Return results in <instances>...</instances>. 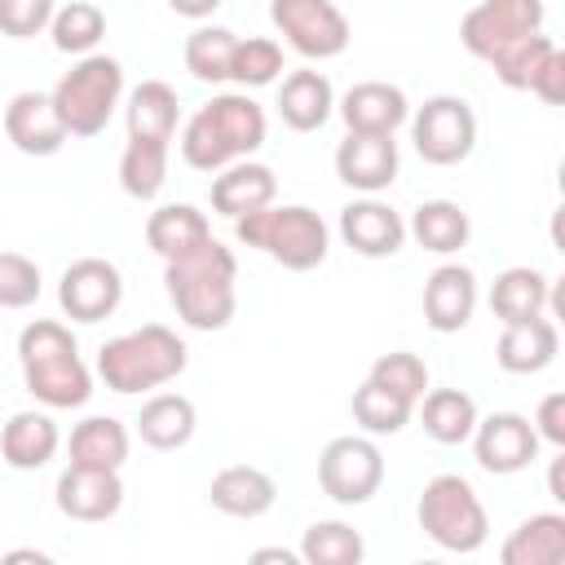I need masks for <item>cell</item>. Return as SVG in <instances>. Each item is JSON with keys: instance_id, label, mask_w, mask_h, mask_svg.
<instances>
[{"instance_id": "obj_29", "label": "cell", "mask_w": 565, "mask_h": 565, "mask_svg": "<svg viewBox=\"0 0 565 565\" xmlns=\"http://www.w3.org/2000/svg\"><path fill=\"white\" fill-rule=\"evenodd\" d=\"M203 238H212V225L207 216L194 207V203H163L146 216V243L172 260V256H185L190 247H199Z\"/></svg>"}, {"instance_id": "obj_33", "label": "cell", "mask_w": 565, "mask_h": 565, "mask_svg": "<svg viewBox=\"0 0 565 565\" xmlns=\"http://www.w3.org/2000/svg\"><path fill=\"white\" fill-rule=\"evenodd\" d=\"M168 146L172 141H154V137H128L124 154H119V185L128 199L150 203L163 181H168Z\"/></svg>"}, {"instance_id": "obj_46", "label": "cell", "mask_w": 565, "mask_h": 565, "mask_svg": "<svg viewBox=\"0 0 565 565\" xmlns=\"http://www.w3.org/2000/svg\"><path fill=\"white\" fill-rule=\"evenodd\" d=\"M252 561H282V565H296L300 552H287V547H260V552H252Z\"/></svg>"}, {"instance_id": "obj_23", "label": "cell", "mask_w": 565, "mask_h": 565, "mask_svg": "<svg viewBox=\"0 0 565 565\" xmlns=\"http://www.w3.org/2000/svg\"><path fill=\"white\" fill-rule=\"evenodd\" d=\"M335 110V88L322 71L313 66H300L282 79L278 88V115L291 132H318Z\"/></svg>"}, {"instance_id": "obj_16", "label": "cell", "mask_w": 565, "mask_h": 565, "mask_svg": "<svg viewBox=\"0 0 565 565\" xmlns=\"http://www.w3.org/2000/svg\"><path fill=\"white\" fill-rule=\"evenodd\" d=\"M335 177L362 194L388 190L397 181V141L375 132H349L335 146Z\"/></svg>"}, {"instance_id": "obj_2", "label": "cell", "mask_w": 565, "mask_h": 565, "mask_svg": "<svg viewBox=\"0 0 565 565\" xmlns=\"http://www.w3.org/2000/svg\"><path fill=\"white\" fill-rule=\"evenodd\" d=\"M168 300L177 318L194 331H225L238 309V260L225 243L203 238L185 256H172L163 269Z\"/></svg>"}, {"instance_id": "obj_21", "label": "cell", "mask_w": 565, "mask_h": 565, "mask_svg": "<svg viewBox=\"0 0 565 565\" xmlns=\"http://www.w3.org/2000/svg\"><path fill=\"white\" fill-rule=\"evenodd\" d=\"M274 194H278V177L269 163H256V159H234L212 181V207L230 221H238L256 207H269Z\"/></svg>"}, {"instance_id": "obj_11", "label": "cell", "mask_w": 565, "mask_h": 565, "mask_svg": "<svg viewBox=\"0 0 565 565\" xmlns=\"http://www.w3.org/2000/svg\"><path fill=\"white\" fill-rule=\"evenodd\" d=\"M318 486L331 503L358 508L384 486V455L371 437H331L318 455Z\"/></svg>"}, {"instance_id": "obj_17", "label": "cell", "mask_w": 565, "mask_h": 565, "mask_svg": "<svg viewBox=\"0 0 565 565\" xmlns=\"http://www.w3.org/2000/svg\"><path fill=\"white\" fill-rule=\"evenodd\" d=\"M340 238L366 256V260H384V256H397L402 243H406V221L402 212H393L388 203L380 199H353L344 212H340Z\"/></svg>"}, {"instance_id": "obj_10", "label": "cell", "mask_w": 565, "mask_h": 565, "mask_svg": "<svg viewBox=\"0 0 565 565\" xmlns=\"http://www.w3.org/2000/svg\"><path fill=\"white\" fill-rule=\"evenodd\" d=\"M269 18L278 35L309 62L340 57L353 40V26L335 0H269Z\"/></svg>"}, {"instance_id": "obj_30", "label": "cell", "mask_w": 565, "mask_h": 565, "mask_svg": "<svg viewBox=\"0 0 565 565\" xmlns=\"http://www.w3.org/2000/svg\"><path fill=\"white\" fill-rule=\"evenodd\" d=\"M419 419H424V433L437 446H463L481 415H477V402L463 388H428L419 397Z\"/></svg>"}, {"instance_id": "obj_7", "label": "cell", "mask_w": 565, "mask_h": 565, "mask_svg": "<svg viewBox=\"0 0 565 565\" xmlns=\"http://www.w3.org/2000/svg\"><path fill=\"white\" fill-rule=\"evenodd\" d=\"M49 97L66 137H97L124 97V66L110 53H88L53 84Z\"/></svg>"}, {"instance_id": "obj_1", "label": "cell", "mask_w": 565, "mask_h": 565, "mask_svg": "<svg viewBox=\"0 0 565 565\" xmlns=\"http://www.w3.org/2000/svg\"><path fill=\"white\" fill-rule=\"evenodd\" d=\"M543 22H547L543 0H481L463 13L459 40L508 88H530L539 62L556 49V40L543 35Z\"/></svg>"}, {"instance_id": "obj_42", "label": "cell", "mask_w": 565, "mask_h": 565, "mask_svg": "<svg viewBox=\"0 0 565 565\" xmlns=\"http://www.w3.org/2000/svg\"><path fill=\"white\" fill-rule=\"evenodd\" d=\"M525 93H534V97L547 102V106H561V102H565V53H561V49H552V53L539 62V71H534V79H530Z\"/></svg>"}, {"instance_id": "obj_8", "label": "cell", "mask_w": 565, "mask_h": 565, "mask_svg": "<svg viewBox=\"0 0 565 565\" xmlns=\"http://www.w3.org/2000/svg\"><path fill=\"white\" fill-rule=\"evenodd\" d=\"M419 530L441 547V552H477L490 534V516H486V503L477 499V490L459 477V472H441L424 486L419 494Z\"/></svg>"}, {"instance_id": "obj_31", "label": "cell", "mask_w": 565, "mask_h": 565, "mask_svg": "<svg viewBox=\"0 0 565 565\" xmlns=\"http://www.w3.org/2000/svg\"><path fill=\"white\" fill-rule=\"evenodd\" d=\"M128 450H132V437L115 415H88L71 433V463H79V468H115L119 472L128 463Z\"/></svg>"}, {"instance_id": "obj_26", "label": "cell", "mask_w": 565, "mask_h": 565, "mask_svg": "<svg viewBox=\"0 0 565 565\" xmlns=\"http://www.w3.org/2000/svg\"><path fill=\"white\" fill-rule=\"evenodd\" d=\"M499 561L503 565H561L565 561V516L561 512L525 516L499 547Z\"/></svg>"}, {"instance_id": "obj_28", "label": "cell", "mask_w": 565, "mask_h": 565, "mask_svg": "<svg viewBox=\"0 0 565 565\" xmlns=\"http://www.w3.org/2000/svg\"><path fill=\"white\" fill-rule=\"evenodd\" d=\"M406 234H411L424 252L450 256V252H459V247L468 243L472 221H468V212H463L459 203H450V199H424V203L411 212Z\"/></svg>"}, {"instance_id": "obj_45", "label": "cell", "mask_w": 565, "mask_h": 565, "mask_svg": "<svg viewBox=\"0 0 565 565\" xmlns=\"http://www.w3.org/2000/svg\"><path fill=\"white\" fill-rule=\"evenodd\" d=\"M561 472H565V455H556L552 468H547V494H552L556 503H565V481H561Z\"/></svg>"}, {"instance_id": "obj_37", "label": "cell", "mask_w": 565, "mask_h": 565, "mask_svg": "<svg viewBox=\"0 0 565 565\" xmlns=\"http://www.w3.org/2000/svg\"><path fill=\"white\" fill-rule=\"evenodd\" d=\"M411 402L406 397H397V393H388V388H380V384H362V388H353V419L362 424V433H371V437H393V433H402L406 424H411Z\"/></svg>"}, {"instance_id": "obj_20", "label": "cell", "mask_w": 565, "mask_h": 565, "mask_svg": "<svg viewBox=\"0 0 565 565\" xmlns=\"http://www.w3.org/2000/svg\"><path fill=\"white\" fill-rule=\"evenodd\" d=\"M556 349H561V331L552 318H525V322H508L499 344H494V362L508 371V375H539L556 362Z\"/></svg>"}, {"instance_id": "obj_47", "label": "cell", "mask_w": 565, "mask_h": 565, "mask_svg": "<svg viewBox=\"0 0 565 565\" xmlns=\"http://www.w3.org/2000/svg\"><path fill=\"white\" fill-rule=\"evenodd\" d=\"M9 561H35V565H44L49 556H44V552H31V547H26V552H9Z\"/></svg>"}, {"instance_id": "obj_34", "label": "cell", "mask_w": 565, "mask_h": 565, "mask_svg": "<svg viewBox=\"0 0 565 565\" xmlns=\"http://www.w3.org/2000/svg\"><path fill=\"white\" fill-rule=\"evenodd\" d=\"M49 35H53V49H57V53L88 57V53L102 44V35H106V13H102L93 0H71V4L53 9Z\"/></svg>"}, {"instance_id": "obj_44", "label": "cell", "mask_w": 565, "mask_h": 565, "mask_svg": "<svg viewBox=\"0 0 565 565\" xmlns=\"http://www.w3.org/2000/svg\"><path fill=\"white\" fill-rule=\"evenodd\" d=\"M168 9L190 18V22H203V18H212L221 9V0H168Z\"/></svg>"}, {"instance_id": "obj_43", "label": "cell", "mask_w": 565, "mask_h": 565, "mask_svg": "<svg viewBox=\"0 0 565 565\" xmlns=\"http://www.w3.org/2000/svg\"><path fill=\"white\" fill-rule=\"evenodd\" d=\"M534 433H539V441L565 446V393H547V397L539 402V415H534Z\"/></svg>"}, {"instance_id": "obj_5", "label": "cell", "mask_w": 565, "mask_h": 565, "mask_svg": "<svg viewBox=\"0 0 565 565\" xmlns=\"http://www.w3.org/2000/svg\"><path fill=\"white\" fill-rule=\"evenodd\" d=\"M190 362L185 340L163 327V322H146L137 331H124L115 340H106L97 349V375L110 393H150L172 384Z\"/></svg>"}, {"instance_id": "obj_39", "label": "cell", "mask_w": 565, "mask_h": 565, "mask_svg": "<svg viewBox=\"0 0 565 565\" xmlns=\"http://www.w3.org/2000/svg\"><path fill=\"white\" fill-rule=\"evenodd\" d=\"M366 380L380 384V388H388V393H397V397H406L411 406L428 393V366H424V358H415V353H406V349L380 353V358L371 362V375H366Z\"/></svg>"}, {"instance_id": "obj_38", "label": "cell", "mask_w": 565, "mask_h": 565, "mask_svg": "<svg viewBox=\"0 0 565 565\" xmlns=\"http://www.w3.org/2000/svg\"><path fill=\"white\" fill-rule=\"evenodd\" d=\"M282 75V49L265 35H247L234 44V57H230V79L243 84V88H265Z\"/></svg>"}, {"instance_id": "obj_15", "label": "cell", "mask_w": 565, "mask_h": 565, "mask_svg": "<svg viewBox=\"0 0 565 565\" xmlns=\"http://www.w3.org/2000/svg\"><path fill=\"white\" fill-rule=\"evenodd\" d=\"M4 137L22 154H31V159L57 154L66 146V128H62V119L53 110V97L49 93H35V88L13 93L9 106H4Z\"/></svg>"}, {"instance_id": "obj_25", "label": "cell", "mask_w": 565, "mask_h": 565, "mask_svg": "<svg viewBox=\"0 0 565 565\" xmlns=\"http://www.w3.org/2000/svg\"><path fill=\"white\" fill-rule=\"evenodd\" d=\"M199 428V411L185 393H154L141 415H137V433L150 450H181Z\"/></svg>"}, {"instance_id": "obj_36", "label": "cell", "mask_w": 565, "mask_h": 565, "mask_svg": "<svg viewBox=\"0 0 565 565\" xmlns=\"http://www.w3.org/2000/svg\"><path fill=\"white\" fill-rule=\"evenodd\" d=\"M366 556V543L344 521H313L300 539V561L309 565H358Z\"/></svg>"}, {"instance_id": "obj_14", "label": "cell", "mask_w": 565, "mask_h": 565, "mask_svg": "<svg viewBox=\"0 0 565 565\" xmlns=\"http://www.w3.org/2000/svg\"><path fill=\"white\" fill-rule=\"evenodd\" d=\"M57 512L71 516V521H84V525H97V521H110L119 508H124V481L115 468H79V463H66V472L57 477Z\"/></svg>"}, {"instance_id": "obj_22", "label": "cell", "mask_w": 565, "mask_h": 565, "mask_svg": "<svg viewBox=\"0 0 565 565\" xmlns=\"http://www.w3.org/2000/svg\"><path fill=\"white\" fill-rule=\"evenodd\" d=\"M207 499H212L216 512L238 516V521H252V516H265V512L274 508L278 486H274V477H269L265 468H256V463H230V468H221V472L212 477Z\"/></svg>"}, {"instance_id": "obj_19", "label": "cell", "mask_w": 565, "mask_h": 565, "mask_svg": "<svg viewBox=\"0 0 565 565\" xmlns=\"http://www.w3.org/2000/svg\"><path fill=\"white\" fill-rule=\"evenodd\" d=\"M477 309V274L468 265H437L424 282V322L441 335L463 331Z\"/></svg>"}, {"instance_id": "obj_12", "label": "cell", "mask_w": 565, "mask_h": 565, "mask_svg": "<svg viewBox=\"0 0 565 565\" xmlns=\"http://www.w3.org/2000/svg\"><path fill=\"white\" fill-rule=\"evenodd\" d=\"M124 300V274L106 256H79L62 269L57 305L71 322H102Z\"/></svg>"}, {"instance_id": "obj_3", "label": "cell", "mask_w": 565, "mask_h": 565, "mask_svg": "<svg viewBox=\"0 0 565 565\" xmlns=\"http://www.w3.org/2000/svg\"><path fill=\"white\" fill-rule=\"evenodd\" d=\"M265 110L247 93H216L185 119L181 159L194 172H221L234 159H252L265 146Z\"/></svg>"}, {"instance_id": "obj_40", "label": "cell", "mask_w": 565, "mask_h": 565, "mask_svg": "<svg viewBox=\"0 0 565 565\" xmlns=\"http://www.w3.org/2000/svg\"><path fill=\"white\" fill-rule=\"evenodd\" d=\"M40 300V265L22 252H0V309H26Z\"/></svg>"}, {"instance_id": "obj_24", "label": "cell", "mask_w": 565, "mask_h": 565, "mask_svg": "<svg viewBox=\"0 0 565 565\" xmlns=\"http://www.w3.org/2000/svg\"><path fill=\"white\" fill-rule=\"evenodd\" d=\"M57 446H62V433L44 411H18L0 433V455L13 472L44 468L57 455Z\"/></svg>"}, {"instance_id": "obj_35", "label": "cell", "mask_w": 565, "mask_h": 565, "mask_svg": "<svg viewBox=\"0 0 565 565\" xmlns=\"http://www.w3.org/2000/svg\"><path fill=\"white\" fill-rule=\"evenodd\" d=\"M234 44H238V35L230 26H194L185 35V71L199 84H225L230 79Z\"/></svg>"}, {"instance_id": "obj_27", "label": "cell", "mask_w": 565, "mask_h": 565, "mask_svg": "<svg viewBox=\"0 0 565 565\" xmlns=\"http://www.w3.org/2000/svg\"><path fill=\"white\" fill-rule=\"evenodd\" d=\"M547 291H552V278L534 265H512L494 278L490 287V309L494 318L508 327V322H525V318H539L547 309Z\"/></svg>"}, {"instance_id": "obj_32", "label": "cell", "mask_w": 565, "mask_h": 565, "mask_svg": "<svg viewBox=\"0 0 565 565\" xmlns=\"http://www.w3.org/2000/svg\"><path fill=\"white\" fill-rule=\"evenodd\" d=\"M181 119V102L177 88L163 79H141L128 93V137H154V141H172Z\"/></svg>"}, {"instance_id": "obj_41", "label": "cell", "mask_w": 565, "mask_h": 565, "mask_svg": "<svg viewBox=\"0 0 565 565\" xmlns=\"http://www.w3.org/2000/svg\"><path fill=\"white\" fill-rule=\"evenodd\" d=\"M53 22V0H0V31L9 40H31Z\"/></svg>"}, {"instance_id": "obj_18", "label": "cell", "mask_w": 565, "mask_h": 565, "mask_svg": "<svg viewBox=\"0 0 565 565\" xmlns=\"http://www.w3.org/2000/svg\"><path fill=\"white\" fill-rule=\"evenodd\" d=\"M340 119L349 124V132H375V137H393L406 119H411V102L397 84L388 79H362L340 97Z\"/></svg>"}, {"instance_id": "obj_4", "label": "cell", "mask_w": 565, "mask_h": 565, "mask_svg": "<svg viewBox=\"0 0 565 565\" xmlns=\"http://www.w3.org/2000/svg\"><path fill=\"white\" fill-rule=\"evenodd\" d=\"M18 362H22L26 393L49 411H71L93 397V371L84 366L75 335L53 318H35L31 327H22Z\"/></svg>"}, {"instance_id": "obj_13", "label": "cell", "mask_w": 565, "mask_h": 565, "mask_svg": "<svg viewBox=\"0 0 565 565\" xmlns=\"http://www.w3.org/2000/svg\"><path fill=\"white\" fill-rule=\"evenodd\" d=\"M472 455L490 477H512L539 459V433L516 411H494L472 428Z\"/></svg>"}, {"instance_id": "obj_6", "label": "cell", "mask_w": 565, "mask_h": 565, "mask_svg": "<svg viewBox=\"0 0 565 565\" xmlns=\"http://www.w3.org/2000/svg\"><path fill=\"white\" fill-rule=\"evenodd\" d=\"M234 234L238 243L265 252L269 260H278L282 269L291 274H305V269H318L331 252V230L327 221L305 207V203H269V207H256L247 216L234 221Z\"/></svg>"}, {"instance_id": "obj_9", "label": "cell", "mask_w": 565, "mask_h": 565, "mask_svg": "<svg viewBox=\"0 0 565 565\" xmlns=\"http://www.w3.org/2000/svg\"><path fill=\"white\" fill-rule=\"evenodd\" d=\"M411 141H415V150H419L424 163L455 168L477 146V115H472V106L463 97L437 93V97H428L411 115Z\"/></svg>"}]
</instances>
